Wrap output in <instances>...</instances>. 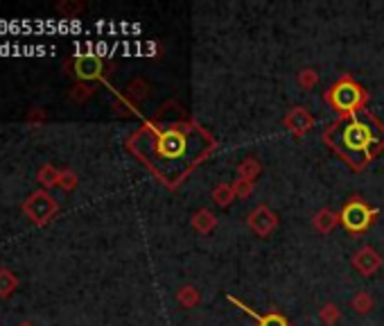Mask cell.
<instances>
[{"label": "cell", "mask_w": 384, "mask_h": 326, "mask_svg": "<svg viewBox=\"0 0 384 326\" xmlns=\"http://www.w3.org/2000/svg\"><path fill=\"white\" fill-rule=\"evenodd\" d=\"M342 143H344V148L349 150L355 159H358L360 154H364V157H367L369 148H371L373 143H376V136H373L371 127L367 123L353 121L351 125H346L344 136H342Z\"/></svg>", "instance_id": "cell-2"}, {"label": "cell", "mask_w": 384, "mask_h": 326, "mask_svg": "<svg viewBox=\"0 0 384 326\" xmlns=\"http://www.w3.org/2000/svg\"><path fill=\"white\" fill-rule=\"evenodd\" d=\"M77 70L81 77H95L99 72V59H79Z\"/></svg>", "instance_id": "cell-5"}, {"label": "cell", "mask_w": 384, "mask_h": 326, "mask_svg": "<svg viewBox=\"0 0 384 326\" xmlns=\"http://www.w3.org/2000/svg\"><path fill=\"white\" fill-rule=\"evenodd\" d=\"M333 104L339 109V111H353L355 107L362 102V91L358 84H353V82H339L335 88H333Z\"/></svg>", "instance_id": "cell-3"}, {"label": "cell", "mask_w": 384, "mask_h": 326, "mask_svg": "<svg viewBox=\"0 0 384 326\" xmlns=\"http://www.w3.org/2000/svg\"><path fill=\"white\" fill-rule=\"evenodd\" d=\"M246 311H249V308H246ZM249 313H251V311H249ZM251 315L260 322V326H287V322L282 320L280 315H264V317H262V315H255V313H251Z\"/></svg>", "instance_id": "cell-6"}, {"label": "cell", "mask_w": 384, "mask_h": 326, "mask_svg": "<svg viewBox=\"0 0 384 326\" xmlns=\"http://www.w3.org/2000/svg\"><path fill=\"white\" fill-rule=\"evenodd\" d=\"M371 215H373V211H369L362 202H353L344 208L342 222H344L346 229H351V231H364L371 222Z\"/></svg>", "instance_id": "cell-4"}, {"label": "cell", "mask_w": 384, "mask_h": 326, "mask_svg": "<svg viewBox=\"0 0 384 326\" xmlns=\"http://www.w3.org/2000/svg\"><path fill=\"white\" fill-rule=\"evenodd\" d=\"M208 148V141L199 132H181L168 130L159 132L157 141L150 143V163L154 170H159L166 179H177L181 172H186L195 163L204 150Z\"/></svg>", "instance_id": "cell-1"}]
</instances>
